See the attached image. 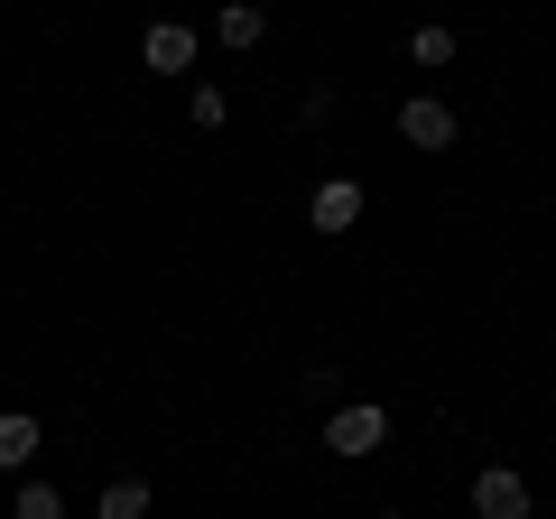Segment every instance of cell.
Segmentation results:
<instances>
[{
    "label": "cell",
    "instance_id": "obj_1",
    "mask_svg": "<svg viewBox=\"0 0 556 519\" xmlns=\"http://www.w3.org/2000/svg\"><path fill=\"white\" fill-rule=\"evenodd\" d=\"M380 436H390V408H371V400H353V408H334V418H325V445H334L343 464L380 455Z\"/></svg>",
    "mask_w": 556,
    "mask_h": 519
},
{
    "label": "cell",
    "instance_id": "obj_2",
    "mask_svg": "<svg viewBox=\"0 0 556 519\" xmlns=\"http://www.w3.org/2000/svg\"><path fill=\"white\" fill-rule=\"evenodd\" d=\"M399 140H408V149H455V112H445L437 93L399 102Z\"/></svg>",
    "mask_w": 556,
    "mask_h": 519
},
{
    "label": "cell",
    "instance_id": "obj_3",
    "mask_svg": "<svg viewBox=\"0 0 556 519\" xmlns=\"http://www.w3.org/2000/svg\"><path fill=\"white\" fill-rule=\"evenodd\" d=\"M473 510L482 519H529V482H519L510 464H492V473L473 482Z\"/></svg>",
    "mask_w": 556,
    "mask_h": 519
},
{
    "label": "cell",
    "instance_id": "obj_4",
    "mask_svg": "<svg viewBox=\"0 0 556 519\" xmlns=\"http://www.w3.org/2000/svg\"><path fill=\"white\" fill-rule=\"evenodd\" d=\"M139 56H149V75H186V65H195V28L159 20L149 38H139Z\"/></svg>",
    "mask_w": 556,
    "mask_h": 519
},
{
    "label": "cell",
    "instance_id": "obj_5",
    "mask_svg": "<svg viewBox=\"0 0 556 519\" xmlns=\"http://www.w3.org/2000/svg\"><path fill=\"white\" fill-rule=\"evenodd\" d=\"M362 223V186L353 177H325L316 186V232H353Z\"/></svg>",
    "mask_w": 556,
    "mask_h": 519
},
{
    "label": "cell",
    "instance_id": "obj_6",
    "mask_svg": "<svg viewBox=\"0 0 556 519\" xmlns=\"http://www.w3.org/2000/svg\"><path fill=\"white\" fill-rule=\"evenodd\" d=\"M214 38H223V47H260V38H269V10H260V0H223Z\"/></svg>",
    "mask_w": 556,
    "mask_h": 519
},
{
    "label": "cell",
    "instance_id": "obj_7",
    "mask_svg": "<svg viewBox=\"0 0 556 519\" xmlns=\"http://www.w3.org/2000/svg\"><path fill=\"white\" fill-rule=\"evenodd\" d=\"M28 455H38V418H20V408H10V418H0V473H20Z\"/></svg>",
    "mask_w": 556,
    "mask_h": 519
},
{
    "label": "cell",
    "instance_id": "obj_8",
    "mask_svg": "<svg viewBox=\"0 0 556 519\" xmlns=\"http://www.w3.org/2000/svg\"><path fill=\"white\" fill-rule=\"evenodd\" d=\"M102 519H149V482H112L102 492Z\"/></svg>",
    "mask_w": 556,
    "mask_h": 519
},
{
    "label": "cell",
    "instance_id": "obj_9",
    "mask_svg": "<svg viewBox=\"0 0 556 519\" xmlns=\"http://www.w3.org/2000/svg\"><path fill=\"white\" fill-rule=\"evenodd\" d=\"M408 56H417V65H455V28H417Z\"/></svg>",
    "mask_w": 556,
    "mask_h": 519
},
{
    "label": "cell",
    "instance_id": "obj_10",
    "mask_svg": "<svg viewBox=\"0 0 556 519\" xmlns=\"http://www.w3.org/2000/svg\"><path fill=\"white\" fill-rule=\"evenodd\" d=\"M10 519H65V501L47 492V482H28V492H20V510H10Z\"/></svg>",
    "mask_w": 556,
    "mask_h": 519
},
{
    "label": "cell",
    "instance_id": "obj_11",
    "mask_svg": "<svg viewBox=\"0 0 556 519\" xmlns=\"http://www.w3.org/2000/svg\"><path fill=\"white\" fill-rule=\"evenodd\" d=\"M223 121H232V102H223L214 84H204V93H195V130H223Z\"/></svg>",
    "mask_w": 556,
    "mask_h": 519
},
{
    "label": "cell",
    "instance_id": "obj_12",
    "mask_svg": "<svg viewBox=\"0 0 556 519\" xmlns=\"http://www.w3.org/2000/svg\"><path fill=\"white\" fill-rule=\"evenodd\" d=\"M380 519H408V510H380Z\"/></svg>",
    "mask_w": 556,
    "mask_h": 519
}]
</instances>
